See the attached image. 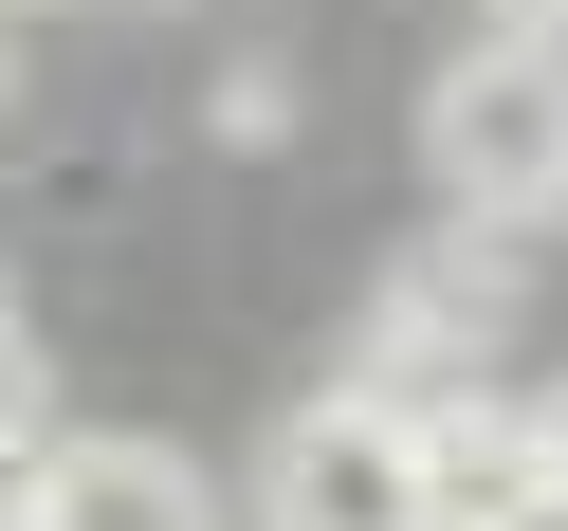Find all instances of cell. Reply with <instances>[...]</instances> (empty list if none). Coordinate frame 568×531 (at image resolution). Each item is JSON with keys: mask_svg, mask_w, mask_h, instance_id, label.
<instances>
[{"mask_svg": "<svg viewBox=\"0 0 568 531\" xmlns=\"http://www.w3.org/2000/svg\"><path fill=\"white\" fill-rule=\"evenodd\" d=\"M531 477H550V531H568V385L531 404Z\"/></svg>", "mask_w": 568, "mask_h": 531, "instance_id": "obj_6", "label": "cell"}, {"mask_svg": "<svg viewBox=\"0 0 568 531\" xmlns=\"http://www.w3.org/2000/svg\"><path fill=\"white\" fill-rule=\"evenodd\" d=\"M55 440V421H38ZM38 440H0V531H38Z\"/></svg>", "mask_w": 568, "mask_h": 531, "instance_id": "obj_7", "label": "cell"}, {"mask_svg": "<svg viewBox=\"0 0 568 531\" xmlns=\"http://www.w3.org/2000/svg\"><path fill=\"white\" fill-rule=\"evenodd\" d=\"M422 165H440L458 221H550L568 202V38H477L440 55V92H422Z\"/></svg>", "mask_w": 568, "mask_h": 531, "instance_id": "obj_1", "label": "cell"}, {"mask_svg": "<svg viewBox=\"0 0 568 531\" xmlns=\"http://www.w3.org/2000/svg\"><path fill=\"white\" fill-rule=\"evenodd\" d=\"M0 440H38V348H19V312H0Z\"/></svg>", "mask_w": 568, "mask_h": 531, "instance_id": "obj_5", "label": "cell"}, {"mask_svg": "<svg viewBox=\"0 0 568 531\" xmlns=\"http://www.w3.org/2000/svg\"><path fill=\"white\" fill-rule=\"evenodd\" d=\"M38 531H221V494H202L184 440H38Z\"/></svg>", "mask_w": 568, "mask_h": 531, "instance_id": "obj_4", "label": "cell"}, {"mask_svg": "<svg viewBox=\"0 0 568 531\" xmlns=\"http://www.w3.org/2000/svg\"><path fill=\"white\" fill-rule=\"evenodd\" d=\"M550 19H568V0H495V38H550Z\"/></svg>", "mask_w": 568, "mask_h": 531, "instance_id": "obj_8", "label": "cell"}, {"mask_svg": "<svg viewBox=\"0 0 568 531\" xmlns=\"http://www.w3.org/2000/svg\"><path fill=\"white\" fill-rule=\"evenodd\" d=\"M257 531H422L404 404H367V385L294 404V421H275V458H257Z\"/></svg>", "mask_w": 568, "mask_h": 531, "instance_id": "obj_2", "label": "cell"}, {"mask_svg": "<svg viewBox=\"0 0 568 531\" xmlns=\"http://www.w3.org/2000/svg\"><path fill=\"white\" fill-rule=\"evenodd\" d=\"M404 458H422V531H550V477H531V404L514 385L404 404Z\"/></svg>", "mask_w": 568, "mask_h": 531, "instance_id": "obj_3", "label": "cell"}]
</instances>
